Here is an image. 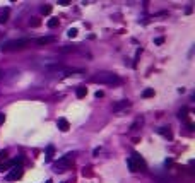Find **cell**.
Returning a JSON list of instances; mask_svg holds the SVG:
<instances>
[{
  "mask_svg": "<svg viewBox=\"0 0 195 183\" xmlns=\"http://www.w3.org/2000/svg\"><path fill=\"white\" fill-rule=\"evenodd\" d=\"M93 82L96 84H108V86H118L122 84V77H118L116 74L113 72H98L91 77Z\"/></svg>",
  "mask_w": 195,
  "mask_h": 183,
  "instance_id": "obj_1",
  "label": "cell"
},
{
  "mask_svg": "<svg viewBox=\"0 0 195 183\" xmlns=\"http://www.w3.org/2000/svg\"><path fill=\"white\" fill-rule=\"evenodd\" d=\"M127 164H128V168H130V171L132 173H137V171H146L147 170V164H146V161L137 154V152H134L128 159H127Z\"/></svg>",
  "mask_w": 195,
  "mask_h": 183,
  "instance_id": "obj_2",
  "label": "cell"
},
{
  "mask_svg": "<svg viewBox=\"0 0 195 183\" xmlns=\"http://www.w3.org/2000/svg\"><path fill=\"white\" fill-rule=\"evenodd\" d=\"M27 45H29L27 38H19V39H10V41L3 43L2 50L3 51H17V50H24Z\"/></svg>",
  "mask_w": 195,
  "mask_h": 183,
  "instance_id": "obj_3",
  "label": "cell"
},
{
  "mask_svg": "<svg viewBox=\"0 0 195 183\" xmlns=\"http://www.w3.org/2000/svg\"><path fill=\"white\" fill-rule=\"evenodd\" d=\"M74 152H69V154H65L63 158H60L58 159V163H55V166H53V170L57 171V173H63V171H67L70 166H72V163H74Z\"/></svg>",
  "mask_w": 195,
  "mask_h": 183,
  "instance_id": "obj_4",
  "label": "cell"
},
{
  "mask_svg": "<svg viewBox=\"0 0 195 183\" xmlns=\"http://www.w3.org/2000/svg\"><path fill=\"white\" fill-rule=\"evenodd\" d=\"M22 173H24L22 164H14V166L10 168L9 175H7V182H15V180H19V178L22 176Z\"/></svg>",
  "mask_w": 195,
  "mask_h": 183,
  "instance_id": "obj_5",
  "label": "cell"
},
{
  "mask_svg": "<svg viewBox=\"0 0 195 183\" xmlns=\"http://www.w3.org/2000/svg\"><path fill=\"white\" fill-rule=\"evenodd\" d=\"M36 43H38L39 46L51 45V43H55V36H41V38H38V39H36Z\"/></svg>",
  "mask_w": 195,
  "mask_h": 183,
  "instance_id": "obj_6",
  "label": "cell"
},
{
  "mask_svg": "<svg viewBox=\"0 0 195 183\" xmlns=\"http://www.w3.org/2000/svg\"><path fill=\"white\" fill-rule=\"evenodd\" d=\"M130 106V103L127 101V99H123V101H120V103H115L111 108H113V111H120V110H123V108H128Z\"/></svg>",
  "mask_w": 195,
  "mask_h": 183,
  "instance_id": "obj_7",
  "label": "cell"
},
{
  "mask_svg": "<svg viewBox=\"0 0 195 183\" xmlns=\"http://www.w3.org/2000/svg\"><path fill=\"white\" fill-rule=\"evenodd\" d=\"M9 14H10V9L9 7H5V9L0 10V24H5L9 21Z\"/></svg>",
  "mask_w": 195,
  "mask_h": 183,
  "instance_id": "obj_8",
  "label": "cell"
},
{
  "mask_svg": "<svg viewBox=\"0 0 195 183\" xmlns=\"http://www.w3.org/2000/svg\"><path fill=\"white\" fill-rule=\"evenodd\" d=\"M57 125H58V128H60L62 132H67V130L70 128V125H69V122H67L65 118H58V122H57Z\"/></svg>",
  "mask_w": 195,
  "mask_h": 183,
  "instance_id": "obj_9",
  "label": "cell"
},
{
  "mask_svg": "<svg viewBox=\"0 0 195 183\" xmlns=\"http://www.w3.org/2000/svg\"><path fill=\"white\" fill-rule=\"evenodd\" d=\"M158 132H159V134H161L164 139H168V140H171V139H173V134H171V130H170L168 127H161Z\"/></svg>",
  "mask_w": 195,
  "mask_h": 183,
  "instance_id": "obj_10",
  "label": "cell"
},
{
  "mask_svg": "<svg viewBox=\"0 0 195 183\" xmlns=\"http://www.w3.org/2000/svg\"><path fill=\"white\" fill-rule=\"evenodd\" d=\"M86 94H87V87H86V86H79L77 91H75V96H77L79 99H82V98H86Z\"/></svg>",
  "mask_w": 195,
  "mask_h": 183,
  "instance_id": "obj_11",
  "label": "cell"
},
{
  "mask_svg": "<svg viewBox=\"0 0 195 183\" xmlns=\"http://www.w3.org/2000/svg\"><path fill=\"white\" fill-rule=\"evenodd\" d=\"M142 122H144V118H142V116H139V118H137V120H135V122L132 123V127H130V130H132V132H135V130H139V127L142 125Z\"/></svg>",
  "mask_w": 195,
  "mask_h": 183,
  "instance_id": "obj_12",
  "label": "cell"
},
{
  "mask_svg": "<svg viewBox=\"0 0 195 183\" xmlns=\"http://www.w3.org/2000/svg\"><path fill=\"white\" fill-rule=\"evenodd\" d=\"M58 24H60V21H58V17H53V19H50V21H48V27H50V29H53V27H57Z\"/></svg>",
  "mask_w": 195,
  "mask_h": 183,
  "instance_id": "obj_13",
  "label": "cell"
},
{
  "mask_svg": "<svg viewBox=\"0 0 195 183\" xmlns=\"http://www.w3.org/2000/svg\"><path fill=\"white\" fill-rule=\"evenodd\" d=\"M50 12H51V5L45 3V5L41 7V14H45V15H46V14H50Z\"/></svg>",
  "mask_w": 195,
  "mask_h": 183,
  "instance_id": "obj_14",
  "label": "cell"
},
{
  "mask_svg": "<svg viewBox=\"0 0 195 183\" xmlns=\"http://www.w3.org/2000/svg\"><path fill=\"white\" fill-rule=\"evenodd\" d=\"M53 151H55V149H53V146H50V147L46 149V161H50V159L53 158Z\"/></svg>",
  "mask_w": 195,
  "mask_h": 183,
  "instance_id": "obj_15",
  "label": "cell"
},
{
  "mask_svg": "<svg viewBox=\"0 0 195 183\" xmlns=\"http://www.w3.org/2000/svg\"><path fill=\"white\" fill-rule=\"evenodd\" d=\"M67 36H69V38H75V36H77V29H75V27H70V29L67 31Z\"/></svg>",
  "mask_w": 195,
  "mask_h": 183,
  "instance_id": "obj_16",
  "label": "cell"
},
{
  "mask_svg": "<svg viewBox=\"0 0 195 183\" xmlns=\"http://www.w3.org/2000/svg\"><path fill=\"white\" fill-rule=\"evenodd\" d=\"M142 96H144V98H151V96H154V89H146V91L142 92Z\"/></svg>",
  "mask_w": 195,
  "mask_h": 183,
  "instance_id": "obj_17",
  "label": "cell"
},
{
  "mask_svg": "<svg viewBox=\"0 0 195 183\" xmlns=\"http://www.w3.org/2000/svg\"><path fill=\"white\" fill-rule=\"evenodd\" d=\"M178 118L187 120V108H183V110H180V111H178Z\"/></svg>",
  "mask_w": 195,
  "mask_h": 183,
  "instance_id": "obj_18",
  "label": "cell"
},
{
  "mask_svg": "<svg viewBox=\"0 0 195 183\" xmlns=\"http://www.w3.org/2000/svg\"><path fill=\"white\" fill-rule=\"evenodd\" d=\"M7 158H9V156H7V151H0V164H2V163H5V161H7Z\"/></svg>",
  "mask_w": 195,
  "mask_h": 183,
  "instance_id": "obj_19",
  "label": "cell"
},
{
  "mask_svg": "<svg viewBox=\"0 0 195 183\" xmlns=\"http://www.w3.org/2000/svg\"><path fill=\"white\" fill-rule=\"evenodd\" d=\"M29 24H31L33 27H38V26L41 24V21H39V19H36V17H33V21H29Z\"/></svg>",
  "mask_w": 195,
  "mask_h": 183,
  "instance_id": "obj_20",
  "label": "cell"
},
{
  "mask_svg": "<svg viewBox=\"0 0 195 183\" xmlns=\"http://www.w3.org/2000/svg\"><path fill=\"white\" fill-rule=\"evenodd\" d=\"M74 50H75V46H63V48H60L62 53H69V51H74Z\"/></svg>",
  "mask_w": 195,
  "mask_h": 183,
  "instance_id": "obj_21",
  "label": "cell"
},
{
  "mask_svg": "<svg viewBox=\"0 0 195 183\" xmlns=\"http://www.w3.org/2000/svg\"><path fill=\"white\" fill-rule=\"evenodd\" d=\"M70 2L69 0H58V5H69Z\"/></svg>",
  "mask_w": 195,
  "mask_h": 183,
  "instance_id": "obj_22",
  "label": "cell"
},
{
  "mask_svg": "<svg viewBox=\"0 0 195 183\" xmlns=\"http://www.w3.org/2000/svg\"><path fill=\"white\" fill-rule=\"evenodd\" d=\"M163 41H164V39H163V38H156V39H154V43H156V45H161V43H163Z\"/></svg>",
  "mask_w": 195,
  "mask_h": 183,
  "instance_id": "obj_23",
  "label": "cell"
},
{
  "mask_svg": "<svg viewBox=\"0 0 195 183\" xmlns=\"http://www.w3.org/2000/svg\"><path fill=\"white\" fill-rule=\"evenodd\" d=\"M96 98H103V91H98L96 92Z\"/></svg>",
  "mask_w": 195,
  "mask_h": 183,
  "instance_id": "obj_24",
  "label": "cell"
},
{
  "mask_svg": "<svg viewBox=\"0 0 195 183\" xmlns=\"http://www.w3.org/2000/svg\"><path fill=\"white\" fill-rule=\"evenodd\" d=\"M3 120H5V116H3V113H0V125L3 123Z\"/></svg>",
  "mask_w": 195,
  "mask_h": 183,
  "instance_id": "obj_25",
  "label": "cell"
},
{
  "mask_svg": "<svg viewBox=\"0 0 195 183\" xmlns=\"http://www.w3.org/2000/svg\"><path fill=\"white\" fill-rule=\"evenodd\" d=\"M2 77H3V74H2V70H0V79H2Z\"/></svg>",
  "mask_w": 195,
  "mask_h": 183,
  "instance_id": "obj_26",
  "label": "cell"
}]
</instances>
